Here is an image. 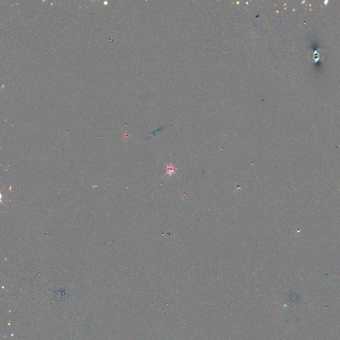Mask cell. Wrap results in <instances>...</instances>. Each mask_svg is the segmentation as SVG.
<instances>
[{
    "label": "cell",
    "mask_w": 340,
    "mask_h": 340,
    "mask_svg": "<svg viewBox=\"0 0 340 340\" xmlns=\"http://www.w3.org/2000/svg\"><path fill=\"white\" fill-rule=\"evenodd\" d=\"M166 170H167V174L168 175H172L175 173L176 168L174 165H172L171 163V164L167 166Z\"/></svg>",
    "instance_id": "cell-1"
}]
</instances>
